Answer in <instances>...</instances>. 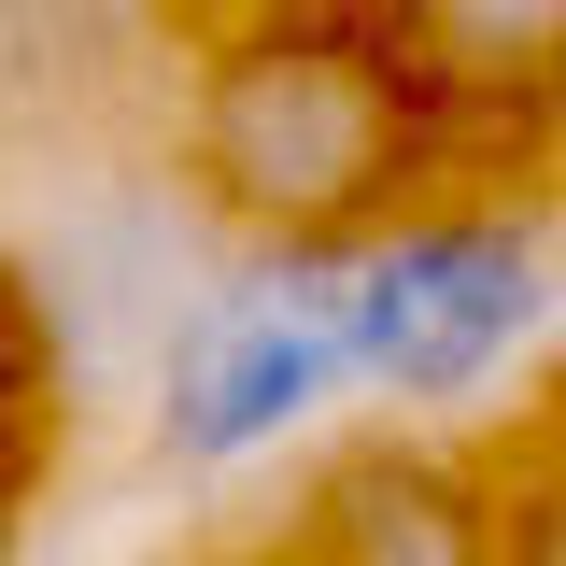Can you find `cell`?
<instances>
[{
  "label": "cell",
  "mask_w": 566,
  "mask_h": 566,
  "mask_svg": "<svg viewBox=\"0 0 566 566\" xmlns=\"http://www.w3.org/2000/svg\"><path fill=\"white\" fill-rule=\"evenodd\" d=\"M185 199L227 241L340 255L382 212L439 199V57L424 14H340V0H255L185 71Z\"/></svg>",
  "instance_id": "cell-1"
},
{
  "label": "cell",
  "mask_w": 566,
  "mask_h": 566,
  "mask_svg": "<svg viewBox=\"0 0 566 566\" xmlns=\"http://www.w3.org/2000/svg\"><path fill=\"white\" fill-rule=\"evenodd\" d=\"M340 340L354 397L468 411L553 340V212L538 199H411L340 241Z\"/></svg>",
  "instance_id": "cell-2"
},
{
  "label": "cell",
  "mask_w": 566,
  "mask_h": 566,
  "mask_svg": "<svg viewBox=\"0 0 566 566\" xmlns=\"http://www.w3.org/2000/svg\"><path fill=\"white\" fill-rule=\"evenodd\" d=\"M354 397V340H340V255L297 241H227L212 283L185 297V326L142 368V453L170 482H227L283 453L297 424H326Z\"/></svg>",
  "instance_id": "cell-3"
},
{
  "label": "cell",
  "mask_w": 566,
  "mask_h": 566,
  "mask_svg": "<svg viewBox=\"0 0 566 566\" xmlns=\"http://www.w3.org/2000/svg\"><path fill=\"white\" fill-rule=\"evenodd\" d=\"M227 227H212L170 170H128V185H85V199L43 227V255L14 270L29 297V340L57 368V411H99V397H142L156 340L185 326V297L212 283Z\"/></svg>",
  "instance_id": "cell-4"
},
{
  "label": "cell",
  "mask_w": 566,
  "mask_h": 566,
  "mask_svg": "<svg viewBox=\"0 0 566 566\" xmlns=\"http://www.w3.org/2000/svg\"><path fill=\"white\" fill-rule=\"evenodd\" d=\"M297 566H495V495L439 453H354L312 482Z\"/></svg>",
  "instance_id": "cell-5"
},
{
  "label": "cell",
  "mask_w": 566,
  "mask_h": 566,
  "mask_svg": "<svg viewBox=\"0 0 566 566\" xmlns=\"http://www.w3.org/2000/svg\"><path fill=\"white\" fill-rule=\"evenodd\" d=\"M43 439H71V411H57V368H43V340H29V297H14V270H0V566H14V538H29Z\"/></svg>",
  "instance_id": "cell-6"
}]
</instances>
